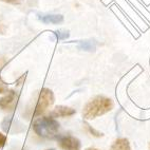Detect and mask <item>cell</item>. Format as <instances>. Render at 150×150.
<instances>
[{
    "instance_id": "cell-1",
    "label": "cell",
    "mask_w": 150,
    "mask_h": 150,
    "mask_svg": "<svg viewBox=\"0 0 150 150\" xmlns=\"http://www.w3.org/2000/svg\"><path fill=\"white\" fill-rule=\"evenodd\" d=\"M113 107H114V104L111 98L103 95H97L85 105L83 110V116L85 120H94L111 111Z\"/></svg>"
},
{
    "instance_id": "cell-2",
    "label": "cell",
    "mask_w": 150,
    "mask_h": 150,
    "mask_svg": "<svg viewBox=\"0 0 150 150\" xmlns=\"http://www.w3.org/2000/svg\"><path fill=\"white\" fill-rule=\"evenodd\" d=\"M59 123L52 116H41L33 124V130L38 137L48 139H56L59 131Z\"/></svg>"
},
{
    "instance_id": "cell-3",
    "label": "cell",
    "mask_w": 150,
    "mask_h": 150,
    "mask_svg": "<svg viewBox=\"0 0 150 150\" xmlns=\"http://www.w3.org/2000/svg\"><path fill=\"white\" fill-rule=\"evenodd\" d=\"M53 104H54V94L52 92V90H50L48 88L41 89V91L39 93V96H38L37 99V104H36V107H35L34 115L35 116L40 115L41 113L45 112Z\"/></svg>"
},
{
    "instance_id": "cell-4",
    "label": "cell",
    "mask_w": 150,
    "mask_h": 150,
    "mask_svg": "<svg viewBox=\"0 0 150 150\" xmlns=\"http://www.w3.org/2000/svg\"><path fill=\"white\" fill-rule=\"evenodd\" d=\"M58 145L64 150H81V142L70 134H62L56 137Z\"/></svg>"
},
{
    "instance_id": "cell-5",
    "label": "cell",
    "mask_w": 150,
    "mask_h": 150,
    "mask_svg": "<svg viewBox=\"0 0 150 150\" xmlns=\"http://www.w3.org/2000/svg\"><path fill=\"white\" fill-rule=\"evenodd\" d=\"M18 102V92L8 90L6 95L0 98V109L3 111H12L15 109Z\"/></svg>"
},
{
    "instance_id": "cell-6",
    "label": "cell",
    "mask_w": 150,
    "mask_h": 150,
    "mask_svg": "<svg viewBox=\"0 0 150 150\" xmlns=\"http://www.w3.org/2000/svg\"><path fill=\"white\" fill-rule=\"evenodd\" d=\"M37 18L46 24H59L64 22V16L59 14H38Z\"/></svg>"
},
{
    "instance_id": "cell-7",
    "label": "cell",
    "mask_w": 150,
    "mask_h": 150,
    "mask_svg": "<svg viewBox=\"0 0 150 150\" xmlns=\"http://www.w3.org/2000/svg\"><path fill=\"white\" fill-rule=\"evenodd\" d=\"M76 111L75 109L71 107H67V106H57L55 109L50 113V116L52 117H68V116L74 115Z\"/></svg>"
},
{
    "instance_id": "cell-8",
    "label": "cell",
    "mask_w": 150,
    "mask_h": 150,
    "mask_svg": "<svg viewBox=\"0 0 150 150\" xmlns=\"http://www.w3.org/2000/svg\"><path fill=\"white\" fill-rule=\"evenodd\" d=\"M110 150H131V147L127 139H117L113 142Z\"/></svg>"
},
{
    "instance_id": "cell-9",
    "label": "cell",
    "mask_w": 150,
    "mask_h": 150,
    "mask_svg": "<svg viewBox=\"0 0 150 150\" xmlns=\"http://www.w3.org/2000/svg\"><path fill=\"white\" fill-rule=\"evenodd\" d=\"M78 48L83 51L93 52L95 50V43L92 40H81L78 42Z\"/></svg>"
},
{
    "instance_id": "cell-10",
    "label": "cell",
    "mask_w": 150,
    "mask_h": 150,
    "mask_svg": "<svg viewBox=\"0 0 150 150\" xmlns=\"http://www.w3.org/2000/svg\"><path fill=\"white\" fill-rule=\"evenodd\" d=\"M54 34H55V36H56V38L58 39V40L67 39V38H69V36H70V33L68 32V31H57V32H55Z\"/></svg>"
},
{
    "instance_id": "cell-11",
    "label": "cell",
    "mask_w": 150,
    "mask_h": 150,
    "mask_svg": "<svg viewBox=\"0 0 150 150\" xmlns=\"http://www.w3.org/2000/svg\"><path fill=\"white\" fill-rule=\"evenodd\" d=\"M8 85H6V83L1 79V77H0V94H6V93H8Z\"/></svg>"
},
{
    "instance_id": "cell-12",
    "label": "cell",
    "mask_w": 150,
    "mask_h": 150,
    "mask_svg": "<svg viewBox=\"0 0 150 150\" xmlns=\"http://www.w3.org/2000/svg\"><path fill=\"white\" fill-rule=\"evenodd\" d=\"M85 125H86V127H87V128H88L89 132H90V133L93 134L94 137H103V133H100V132L96 131V130H94L93 128H91V126H90V125H88V124H85Z\"/></svg>"
},
{
    "instance_id": "cell-13",
    "label": "cell",
    "mask_w": 150,
    "mask_h": 150,
    "mask_svg": "<svg viewBox=\"0 0 150 150\" xmlns=\"http://www.w3.org/2000/svg\"><path fill=\"white\" fill-rule=\"evenodd\" d=\"M6 137L3 133L0 132V149L6 145Z\"/></svg>"
},
{
    "instance_id": "cell-14",
    "label": "cell",
    "mask_w": 150,
    "mask_h": 150,
    "mask_svg": "<svg viewBox=\"0 0 150 150\" xmlns=\"http://www.w3.org/2000/svg\"><path fill=\"white\" fill-rule=\"evenodd\" d=\"M3 2L6 3H10V4H14V6H16V4H20L22 2V0H1Z\"/></svg>"
},
{
    "instance_id": "cell-15",
    "label": "cell",
    "mask_w": 150,
    "mask_h": 150,
    "mask_svg": "<svg viewBox=\"0 0 150 150\" xmlns=\"http://www.w3.org/2000/svg\"><path fill=\"white\" fill-rule=\"evenodd\" d=\"M6 30H8V28H6V25L3 22L0 21V34L1 35H4L6 33Z\"/></svg>"
},
{
    "instance_id": "cell-16",
    "label": "cell",
    "mask_w": 150,
    "mask_h": 150,
    "mask_svg": "<svg viewBox=\"0 0 150 150\" xmlns=\"http://www.w3.org/2000/svg\"><path fill=\"white\" fill-rule=\"evenodd\" d=\"M4 64H6V60H4V59H0V68L2 67Z\"/></svg>"
},
{
    "instance_id": "cell-17",
    "label": "cell",
    "mask_w": 150,
    "mask_h": 150,
    "mask_svg": "<svg viewBox=\"0 0 150 150\" xmlns=\"http://www.w3.org/2000/svg\"><path fill=\"white\" fill-rule=\"evenodd\" d=\"M86 150H99V149H97V148H94V147H90V148H87Z\"/></svg>"
},
{
    "instance_id": "cell-18",
    "label": "cell",
    "mask_w": 150,
    "mask_h": 150,
    "mask_svg": "<svg viewBox=\"0 0 150 150\" xmlns=\"http://www.w3.org/2000/svg\"><path fill=\"white\" fill-rule=\"evenodd\" d=\"M48 150H54V149H48Z\"/></svg>"
}]
</instances>
